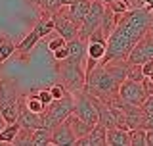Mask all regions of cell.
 Here are the masks:
<instances>
[{"label":"cell","mask_w":153,"mask_h":146,"mask_svg":"<svg viewBox=\"0 0 153 146\" xmlns=\"http://www.w3.org/2000/svg\"><path fill=\"white\" fill-rule=\"evenodd\" d=\"M128 135H130V146H147V129L146 127L130 129Z\"/></svg>","instance_id":"7402d4cb"},{"label":"cell","mask_w":153,"mask_h":146,"mask_svg":"<svg viewBox=\"0 0 153 146\" xmlns=\"http://www.w3.org/2000/svg\"><path fill=\"white\" fill-rule=\"evenodd\" d=\"M33 146H46L52 144V129L50 127H40L33 131V138H31Z\"/></svg>","instance_id":"ffe728a7"},{"label":"cell","mask_w":153,"mask_h":146,"mask_svg":"<svg viewBox=\"0 0 153 146\" xmlns=\"http://www.w3.org/2000/svg\"><path fill=\"white\" fill-rule=\"evenodd\" d=\"M142 71H143V77H149L153 73V60L146 62V64H142Z\"/></svg>","instance_id":"4dcf8cb0"},{"label":"cell","mask_w":153,"mask_h":146,"mask_svg":"<svg viewBox=\"0 0 153 146\" xmlns=\"http://www.w3.org/2000/svg\"><path fill=\"white\" fill-rule=\"evenodd\" d=\"M38 96L42 98V102H44L46 106L50 104L52 100H54V98H52V92H50V89H46V90H38Z\"/></svg>","instance_id":"f546056e"},{"label":"cell","mask_w":153,"mask_h":146,"mask_svg":"<svg viewBox=\"0 0 153 146\" xmlns=\"http://www.w3.org/2000/svg\"><path fill=\"white\" fill-rule=\"evenodd\" d=\"M73 96H75V110H73V114H76L80 119L96 125L100 121L98 98L92 96V94H88L86 90H79V92H75Z\"/></svg>","instance_id":"8992f818"},{"label":"cell","mask_w":153,"mask_h":146,"mask_svg":"<svg viewBox=\"0 0 153 146\" xmlns=\"http://www.w3.org/2000/svg\"><path fill=\"white\" fill-rule=\"evenodd\" d=\"M90 6H92V0H75V2L69 4V6H63V10H65L67 16L71 17V21L80 27V23L84 21Z\"/></svg>","instance_id":"4fadbf2b"},{"label":"cell","mask_w":153,"mask_h":146,"mask_svg":"<svg viewBox=\"0 0 153 146\" xmlns=\"http://www.w3.org/2000/svg\"><path fill=\"white\" fill-rule=\"evenodd\" d=\"M142 110H143V117H146V119L153 117V94H149L146 98V102L142 104ZM146 119H143V121H146Z\"/></svg>","instance_id":"83f0119b"},{"label":"cell","mask_w":153,"mask_h":146,"mask_svg":"<svg viewBox=\"0 0 153 146\" xmlns=\"http://www.w3.org/2000/svg\"><path fill=\"white\" fill-rule=\"evenodd\" d=\"M65 121H67V123L71 125V129H73V133L76 135V140H79V138H82L84 135H88L90 131L94 129V125H92V123H88V121L80 119V117H79L76 114H71V115H69V117H67Z\"/></svg>","instance_id":"2e32d148"},{"label":"cell","mask_w":153,"mask_h":146,"mask_svg":"<svg viewBox=\"0 0 153 146\" xmlns=\"http://www.w3.org/2000/svg\"><path fill=\"white\" fill-rule=\"evenodd\" d=\"M35 6H38V8H42V4H44V0H31Z\"/></svg>","instance_id":"d6a6232c"},{"label":"cell","mask_w":153,"mask_h":146,"mask_svg":"<svg viewBox=\"0 0 153 146\" xmlns=\"http://www.w3.org/2000/svg\"><path fill=\"white\" fill-rule=\"evenodd\" d=\"M73 110H75V96L71 94V92H67L63 98L52 100L50 104L46 106V111L42 114V117H44V127L54 129L56 125L63 123V121L73 114Z\"/></svg>","instance_id":"277c9868"},{"label":"cell","mask_w":153,"mask_h":146,"mask_svg":"<svg viewBox=\"0 0 153 146\" xmlns=\"http://www.w3.org/2000/svg\"><path fill=\"white\" fill-rule=\"evenodd\" d=\"M16 52H17V46L12 42V38H10V37H2V38H0V65H2L4 62H8Z\"/></svg>","instance_id":"44dd1931"},{"label":"cell","mask_w":153,"mask_h":146,"mask_svg":"<svg viewBox=\"0 0 153 146\" xmlns=\"http://www.w3.org/2000/svg\"><path fill=\"white\" fill-rule=\"evenodd\" d=\"M52 56H54V60L56 62H59V60H65L67 56H69V46H61L59 50H56V52H52Z\"/></svg>","instance_id":"f1b7e54d"},{"label":"cell","mask_w":153,"mask_h":146,"mask_svg":"<svg viewBox=\"0 0 153 146\" xmlns=\"http://www.w3.org/2000/svg\"><path fill=\"white\" fill-rule=\"evenodd\" d=\"M42 38H44V37H42L40 29H38V27L35 25V27H33V31L29 33V35H25V38H23V41L17 44V52H19L21 56H27L29 52H31L33 48H35V46L38 44V42L42 41Z\"/></svg>","instance_id":"5bb4252c"},{"label":"cell","mask_w":153,"mask_h":146,"mask_svg":"<svg viewBox=\"0 0 153 146\" xmlns=\"http://www.w3.org/2000/svg\"><path fill=\"white\" fill-rule=\"evenodd\" d=\"M119 87H121V83L113 77V73L107 69L105 64H98L90 73H86L84 90L103 102L115 98L119 94Z\"/></svg>","instance_id":"7a4b0ae2"},{"label":"cell","mask_w":153,"mask_h":146,"mask_svg":"<svg viewBox=\"0 0 153 146\" xmlns=\"http://www.w3.org/2000/svg\"><path fill=\"white\" fill-rule=\"evenodd\" d=\"M19 92L16 85L8 81H0V114L8 123H16L19 115Z\"/></svg>","instance_id":"5b68a950"},{"label":"cell","mask_w":153,"mask_h":146,"mask_svg":"<svg viewBox=\"0 0 153 146\" xmlns=\"http://www.w3.org/2000/svg\"><path fill=\"white\" fill-rule=\"evenodd\" d=\"M59 2H61V6H69V4L75 2V0H59Z\"/></svg>","instance_id":"836d02e7"},{"label":"cell","mask_w":153,"mask_h":146,"mask_svg":"<svg viewBox=\"0 0 153 146\" xmlns=\"http://www.w3.org/2000/svg\"><path fill=\"white\" fill-rule=\"evenodd\" d=\"M52 144H56V146H75L76 144V135L73 133V129H71V125L67 121L56 125L52 129Z\"/></svg>","instance_id":"8fae6325"},{"label":"cell","mask_w":153,"mask_h":146,"mask_svg":"<svg viewBox=\"0 0 153 146\" xmlns=\"http://www.w3.org/2000/svg\"><path fill=\"white\" fill-rule=\"evenodd\" d=\"M105 144H107V129L102 123H96L88 135L76 140V146H105Z\"/></svg>","instance_id":"7c38bea8"},{"label":"cell","mask_w":153,"mask_h":146,"mask_svg":"<svg viewBox=\"0 0 153 146\" xmlns=\"http://www.w3.org/2000/svg\"><path fill=\"white\" fill-rule=\"evenodd\" d=\"M102 2H103V4H111L113 0H102Z\"/></svg>","instance_id":"d590c367"},{"label":"cell","mask_w":153,"mask_h":146,"mask_svg":"<svg viewBox=\"0 0 153 146\" xmlns=\"http://www.w3.org/2000/svg\"><path fill=\"white\" fill-rule=\"evenodd\" d=\"M151 27H153L151 8L142 6L123 14L119 17L117 27L113 29V33L107 38V52H105V58L100 64H105V62L111 60H121V58L126 60L132 48L138 44V41H142Z\"/></svg>","instance_id":"6da1fadb"},{"label":"cell","mask_w":153,"mask_h":146,"mask_svg":"<svg viewBox=\"0 0 153 146\" xmlns=\"http://www.w3.org/2000/svg\"><path fill=\"white\" fill-rule=\"evenodd\" d=\"M54 27H56V31L59 33V35L63 37L67 42L79 37V25L71 21V17L65 14L63 8H61L59 12L54 14Z\"/></svg>","instance_id":"9c48e42d"},{"label":"cell","mask_w":153,"mask_h":146,"mask_svg":"<svg viewBox=\"0 0 153 146\" xmlns=\"http://www.w3.org/2000/svg\"><path fill=\"white\" fill-rule=\"evenodd\" d=\"M119 17L121 16H117V14L113 12L109 6H105V14H103V21H102V31L105 33V37L109 38V35L113 33V29L117 27V23H119Z\"/></svg>","instance_id":"e0dca14e"},{"label":"cell","mask_w":153,"mask_h":146,"mask_svg":"<svg viewBox=\"0 0 153 146\" xmlns=\"http://www.w3.org/2000/svg\"><path fill=\"white\" fill-rule=\"evenodd\" d=\"M57 73L61 77V83L65 85V89L75 94L79 90H84L86 85V69L82 62H73L69 58L57 62Z\"/></svg>","instance_id":"3957f363"},{"label":"cell","mask_w":153,"mask_h":146,"mask_svg":"<svg viewBox=\"0 0 153 146\" xmlns=\"http://www.w3.org/2000/svg\"><path fill=\"white\" fill-rule=\"evenodd\" d=\"M63 8L61 6V2L59 0H44V4H42V12H48V14H52V16H54L56 12H59V10Z\"/></svg>","instance_id":"d4e9b609"},{"label":"cell","mask_w":153,"mask_h":146,"mask_svg":"<svg viewBox=\"0 0 153 146\" xmlns=\"http://www.w3.org/2000/svg\"><path fill=\"white\" fill-rule=\"evenodd\" d=\"M50 92H52V98L57 100V98H63V96H65L69 90L65 89V85H63V83H54V85L50 87Z\"/></svg>","instance_id":"4316f807"},{"label":"cell","mask_w":153,"mask_h":146,"mask_svg":"<svg viewBox=\"0 0 153 146\" xmlns=\"http://www.w3.org/2000/svg\"><path fill=\"white\" fill-rule=\"evenodd\" d=\"M19 131H21V125L17 123H8L6 127L0 131V144H13L16 142V137L19 135Z\"/></svg>","instance_id":"ac0fdd59"},{"label":"cell","mask_w":153,"mask_h":146,"mask_svg":"<svg viewBox=\"0 0 153 146\" xmlns=\"http://www.w3.org/2000/svg\"><path fill=\"white\" fill-rule=\"evenodd\" d=\"M107 6L111 8L117 16H123V14L128 12V6H130V4H128V0H113L111 4H107Z\"/></svg>","instance_id":"cb8c5ba5"},{"label":"cell","mask_w":153,"mask_h":146,"mask_svg":"<svg viewBox=\"0 0 153 146\" xmlns=\"http://www.w3.org/2000/svg\"><path fill=\"white\" fill-rule=\"evenodd\" d=\"M23 102H25V106L31 111H35V114H44L46 111V104L42 102V98L38 96V92H31V94H27V96H23Z\"/></svg>","instance_id":"d6986e66"},{"label":"cell","mask_w":153,"mask_h":146,"mask_svg":"<svg viewBox=\"0 0 153 146\" xmlns=\"http://www.w3.org/2000/svg\"><path fill=\"white\" fill-rule=\"evenodd\" d=\"M31 138H33V129H23L19 131V135L16 137V142L13 144H31Z\"/></svg>","instance_id":"484cf974"},{"label":"cell","mask_w":153,"mask_h":146,"mask_svg":"<svg viewBox=\"0 0 153 146\" xmlns=\"http://www.w3.org/2000/svg\"><path fill=\"white\" fill-rule=\"evenodd\" d=\"M146 79H149V83H151V85H153V73H151L149 77H146Z\"/></svg>","instance_id":"e575fe53"},{"label":"cell","mask_w":153,"mask_h":146,"mask_svg":"<svg viewBox=\"0 0 153 146\" xmlns=\"http://www.w3.org/2000/svg\"><path fill=\"white\" fill-rule=\"evenodd\" d=\"M134 2H136V0H128V4H130L132 8H134Z\"/></svg>","instance_id":"8d00e7d4"},{"label":"cell","mask_w":153,"mask_h":146,"mask_svg":"<svg viewBox=\"0 0 153 146\" xmlns=\"http://www.w3.org/2000/svg\"><path fill=\"white\" fill-rule=\"evenodd\" d=\"M67 44V41L63 37L59 35L57 31H54V33H50V38L46 41V46H48V50L50 52H56V50H59L61 46H65Z\"/></svg>","instance_id":"603a6c76"},{"label":"cell","mask_w":153,"mask_h":146,"mask_svg":"<svg viewBox=\"0 0 153 146\" xmlns=\"http://www.w3.org/2000/svg\"><path fill=\"white\" fill-rule=\"evenodd\" d=\"M107 146H130V135L123 127L107 129Z\"/></svg>","instance_id":"9a60e30c"},{"label":"cell","mask_w":153,"mask_h":146,"mask_svg":"<svg viewBox=\"0 0 153 146\" xmlns=\"http://www.w3.org/2000/svg\"><path fill=\"white\" fill-rule=\"evenodd\" d=\"M119 96L128 102V104H134V106H142L146 98L149 96L147 92V87L143 81H136V79H124L119 87Z\"/></svg>","instance_id":"ba28073f"},{"label":"cell","mask_w":153,"mask_h":146,"mask_svg":"<svg viewBox=\"0 0 153 146\" xmlns=\"http://www.w3.org/2000/svg\"><path fill=\"white\" fill-rule=\"evenodd\" d=\"M105 6H107V4H103L102 0H92V6H90L88 14H86V17H84V21L80 23V27H79V37L82 38V41H88L90 35H92L96 29L102 27Z\"/></svg>","instance_id":"52a82bcc"},{"label":"cell","mask_w":153,"mask_h":146,"mask_svg":"<svg viewBox=\"0 0 153 146\" xmlns=\"http://www.w3.org/2000/svg\"><path fill=\"white\" fill-rule=\"evenodd\" d=\"M17 123L21 125L23 129H40L44 127V117H42L40 114H35V111H31L25 106V102H23V96L19 98V115H17Z\"/></svg>","instance_id":"30bf717a"},{"label":"cell","mask_w":153,"mask_h":146,"mask_svg":"<svg viewBox=\"0 0 153 146\" xmlns=\"http://www.w3.org/2000/svg\"><path fill=\"white\" fill-rule=\"evenodd\" d=\"M6 125H8V121L4 119V115H2V114H0V131H2L4 127H6Z\"/></svg>","instance_id":"1f68e13d"}]
</instances>
